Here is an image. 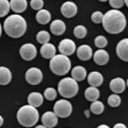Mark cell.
<instances>
[{"instance_id": "1", "label": "cell", "mask_w": 128, "mask_h": 128, "mask_svg": "<svg viewBox=\"0 0 128 128\" xmlns=\"http://www.w3.org/2000/svg\"><path fill=\"white\" fill-rule=\"evenodd\" d=\"M102 23L105 30L111 34H118L125 29L127 20L124 14L116 9L108 11L104 15Z\"/></svg>"}, {"instance_id": "2", "label": "cell", "mask_w": 128, "mask_h": 128, "mask_svg": "<svg viewBox=\"0 0 128 128\" xmlns=\"http://www.w3.org/2000/svg\"><path fill=\"white\" fill-rule=\"evenodd\" d=\"M27 27L26 19L18 14L8 16L5 20L4 25L6 33L14 38H20L23 36L26 31Z\"/></svg>"}, {"instance_id": "3", "label": "cell", "mask_w": 128, "mask_h": 128, "mask_svg": "<svg viewBox=\"0 0 128 128\" xmlns=\"http://www.w3.org/2000/svg\"><path fill=\"white\" fill-rule=\"evenodd\" d=\"M38 111L31 105H24L18 111L17 119L20 125L25 127H31L38 122Z\"/></svg>"}, {"instance_id": "4", "label": "cell", "mask_w": 128, "mask_h": 128, "mask_svg": "<svg viewBox=\"0 0 128 128\" xmlns=\"http://www.w3.org/2000/svg\"><path fill=\"white\" fill-rule=\"evenodd\" d=\"M50 68L53 72L58 76L67 74L71 69L72 63L68 56L63 54L55 55L50 61Z\"/></svg>"}, {"instance_id": "5", "label": "cell", "mask_w": 128, "mask_h": 128, "mask_svg": "<svg viewBox=\"0 0 128 128\" xmlns=\"http://www.w3.org/2000/svg\"><path fill=\"white\" fill-rule=\"evenodd\" d=\"M58 91L60 96L65 98L74 97L79 92V86L74 79L66 77L59 82Z\"/></svg>"}, {"instance_id": "6", "label": "cell", "mask_w": 128, "mask_h": 128, "mask_svg": "<svg viewBox=\"0 0 128 128\" xmlns=\"http://www.w3.org/2000/svg\"><path fill=\"white\" fill-rule=\"evenodd\" d=\"M72 112V106L70 102L65 99H60L56 102L54 106V112L58 117L67 118Z\"/></svg>"}, {"instance_id": "7", "label": "cell", "mask_w": 128, "mask_h": 128, "mask_svg": "<svg viewBox=\"0 0 128 128\" xmlns=\"http://www.w3.org/2000/svg\"><path fill=\"white\" fill-rule=\"evenodd\" d=\"M43 79V74L40 69L32 67L27 70L26 74V79L29 84L36 86L40 84Z\"/></svg>"}, {"instance_id": "8", "label": "cell", "mask_w": 128, "mask_h": 128, "mask_svg": "<svg viewBox=\"0 0 128 128\" xmlns=\"http://www.w3.org/2000/svg\"><path fill=\"white\" fill-rule=\"evenodd\" d=\"M19 52L23 60L26 61H31L36 57L38 51L34 45L31 43H26L21 47Z\"/></svg>"}, {"instance_id": "9", "label": "cell", "mask_w": 128, "mask_h": 128, "mask_svg": "<svg viewBox=\"0 0 128 128\" xmlns=\"http://www.w3.org/2000/svg\"><path fill=\"white\" fill-rule=\"evenodd\" d=\"M59 52L62 54L68 56L72 55L76 49L75 42L69 38H65L61 41L58 45Z\"/></svg>"}, {"instance_id": "10", "label": "cell", "mask_w": 128, "mask_h": 128, "mask_svg": "<svg viewBox=\"0 0 128 128\" xmlns=\"http://www.w3.org/2000/svg\"><path fill=\"white\" fill-rule=\"evenodd\" d=\"M60 11L65 18H70L75 16L77 14L78 7L74 2L68 1L63 4Z\"/></svg>"}, {"instance_id": "11", "label": "cell", "mask_w": 128, "mask_h": 128, "mask_svg": "<svg viewBox=\"0 0 128 128\" xmlns=\"http://www.w3.org/2000/svg\"><path fill=\"white\" fill-rule=\"evenodd\" d=\"M42 122L45 128H53L58 123V118L54 112L48 111L42 116Z\"/></svg>"}, {"instance_id": "12", "label": "cell", "mask_w": 128, "mask_h": 128, "mask_svg": "<svg viewBox=\"0 0 128 128\" xmlns=\"http://www.w3.org/2000/svg\"><path fill=\"white\" fill-rule=\"evenodd\" d=\"M128 40L127 38L123 39L118 44L116 53L118 56L123 61L127 62L128 60Z\"/></svg>"}, {"instance_id": "13", "label": "cell", "mask_w": 128, "mask_h": 128, "mask_svg": "<svg viewBox=\"0 0 128 128\" xmlns=\"http://www.w3.org/2000/svg\"><path fill=\"white\" fill-rule=\"evenodd\" d=\"M126 82L122 78L118 77L111 81L110 86L112 91L116 94L123 93L126 89Z\"/></svg>"}, {"instance_id": "14", "label": "cell", "mask_w": 128, "mask_h": 128, "mask_svg": "<svg viewBox=\"0 0 128 128\" xmlns=\"http://www.w3.org/2000/svg\"><path fill=\"white\" fill-rule=\"evenodd\" d=\"M78 58L82 61H88L93 56V50L88 45H82L78 48L77 50Z\"/></svg>"}, {"instance_id": "15", "label": "cell", "mask_w": 128, "mask_h": 128, "mask_svg": "<svg viewBox=\"0 0 128 128\" xmlns=\"http://www.w3.org/2000/svg\"><path fill=\"white\" fill-rule=\"evenodd\" d=\"M94 62L98 65L103 66L107 64L110 60L108 53L104 50H99L96 51L94 55Z\"/></svg>"}, {"instance_id": "16", "label": "cell", "mask_w": 128, "mask_h": 128, "mask_svg": "<svg viewBox=\"0 0 128 128\" xmlns=\"http://www.w3.org/2000/svg\"><path fill=\"white\" fill-rule=\"evenodd\" d=\"M50 29L53 35L61 36L64 34L66 29V26L64 22L60 19L53 21L50 26Z\"/></svg>"}, {"instance_id": "17", "label": "cell", "mask_w": 128, "mask_h": 128, "mask_svg": "<svg viewBox=\"0 0 128 128\" xmlns=\"http://www.w3.org/2000/svg\"><path fill=\"white\" fill-rule=\"evenodd\" d=\"M40 53L44 58L51 59L56 55V47L52 44L48 42L44 44L41 48Z\"/></svg>"}, {"instance_id": "18", "label": "cell", "mask_w": 128, "mask_h": 128, "mask_svg": "<svg viewBox=\"0 0 128 128\" xmlns=\"http://www.w3.org/2000/svg\"><path fill=\"white\" fill-rule=\"evenodd\" d=\"M104 82V77L99 72L94 71L91 72L88 76V82L91 86L96 88L101 86Z\"/></svg>"}, {"instance_id": "19", "label": "cell", "mask_w": 128, "mask_h": 128, "mask_svg": "<svg viewBox=\"0 0 128 128\" xmlns=\"http://www.w3.org/2000/svg\"><path fill=\"white\" fill-rule=\"evenodd\" d=\"M10 4L11 9L14 12L20 14L26 10L28 3L27 0H11Z\"/></svg>"}, {"instance_id": "20", "label": "cell", "mask_w": 128, "mask_h": 128, "mask_svg": "<svg viewBox=\"0 0 128 128\" xmlns=\"http://www.w3.org/2000/svg\"><path fill=\"white\" fill-rule=\"evenodd\" d=\"M12 79V72L9 69L4 66L0 67V85L8 84Z\"/></svg>"}, {"instance_id": "21", "label": "cell", "mask_w": 128, "mask_h": 128, "mask_svg": "<svg viewBox=\"0 0 128 128\" xmlns=\"http://www.w3.org/2000/svg\"><path fill=\"white\" fill-rule=\"evenodd\" d=\"M44 98L41 94L38 92H32L28 96L29 104L35 108H38L43 104Z\"/></svg>"}, {"instance_id": "22", "label": "cell", "mask_w": 128, "mask_h": 128, "mask_svg": "<svg viewBox=\"0 0 128 128\" xmlns=\"http://www.w3.org/2000/svg\"><path fill=\"white\" fill-rule=\"evenodd\" d=\"M72 76L76 81H84L87 76V71L82 66H76L72 71Z\"/></svg>"}, {"instance_id": "23", "label": "cell", "mask_w": 128, "mask_h": 128, "mask_svg": "<svg viewBox=\"0 0 128 128\" xmlns=\"http://www.w3.org/2000/svg\"><path fill=\"white\" fill-rule=\"evenodd\" d=\"M36 19L38 23L45 25L50 23L51 21L52 14L48 10L42 9L37 12Z\"/></svg>"}, {"instance_id": "24", "label": "cell", "mask_w": 128, "mask_h": 128, "mask_svg": "<svg viewBox=\"0 0 128 128\" xmlns=\"http://www.w3.org/2000/svg\"><path fill=\"white\" fill-rule=\"evenodd\" d=\"M86 98L88 101L94 102L98 100L100 97V91L97 88L91 86L88 88L84 93Z\"/></svg>"}, {"instance_id": "25", "label": "cell", "mask_w": 128, "mask_h": 128, "mask_svg": "<svg viewBox=\"0 0 128 128\" xmlns=\"http://www.w3.org/2000/svg\"><path fill=\"white\" fill-rule=\"evenodd\" d=\"M91 105V110L96 115H100L103 113L105 110V106L104 104L98 100H96L92 102Z\"/></svg>"}, {"instance_id": "26", "label": "cell", "mask_w": 128, "mask_h": 128, "mask_svg": "<svg viewBox=\"0 0 128 128\" xmlns=\"http://www.w3.org/2000/svg\"><path fill=\"white\" fill-rule=\"evenodd\" d=\"M11 7L8 0H0V18L6 16L10 12Z\"/></svg>"}, {"instance_id": "27", "label": "cell", "mask_w": 128, "mask_h": 128, "mask_svg": "<svg viewBox=\"0 0 128 128\" xmlns=\"http://www.w3.org/2000/svg\"><path fill=\"white\" fill-rule=\"evenodd\" d=\"M36 40L38 43L44 44L48 43L50 40V33L45 30H42L37 34Z\"/></svg>"}, {"instance_id": "28", "label": "cell", "mask_w": 128, "mask_h": 128, "mask_svg": "<svg viewBox=\"0 0 128 128\" xmlns=\"http://www.w3.org/2000/svg\"><path fill=\"white\" fill-rule=\"evenodd\" d=\"M74 35L76 37L79 39L84 38L88 34L87 28L82 25L76 26L74 31Z\"/></svg>"}, {"instance_id": "29", "label": "cell", "mask_w": 128, "mask_h": 128, "mask_svg": "<svg viewBox=\"0 0 128 128\" xmlns=\"http://www.w3.org/2000/svg\"><path fill=\"white\" fill-rule=\"evenodd\" d=\"M122 99L120 97L116 94H113L110 95L108 99V103L111 107L116 108L120 106L121 104Z\"/></svg>"}, {"instance_id": "30", "label": "cell", "mask_w": 128, "mask_h": 128, "mask_svg": "<svg viewBox=\"0 0 128 128\" xmlns=\"http://www.w3.org/2000/svg\"><path fill=\"white\" fill-rule=\"evenodd\" d=\"M45 98L49 101H53L56 98L57 96V93L56 90L52 88H47L44 91Z\"/></svg>"}, {"instance_id": "31", "label": "cell", "mask_w": 128, "mask_h": 128, "mask_svg": "<svg viewBox=\"0 0 128 128\" xmlns=\"http://www.w3.org/2000/svg\"><path fill=\"white\" fill-rule=\"evenodd\" d=\"M94 43L98 48H103L107 46L108 41L106 38L104 36L100 35L96 38Z\"/></svg>"}, {"instance_id": "32", "label": "cell", "mask_w": 128, "mask_h": 128, "mask_svg": "<svg viewBox=\"0 0 128 128\" xmlns=\"http://www.w3.org/2000/svg\"><path fill=\"white\" fill-rule=\"evenodd\" d=\"M104 14L100 11H96L92 14L91 19L94 23L96 24L102 23Z\"/></svg>"}, {"instance_id": "33", "label": "cell", "mask_w": 128, "mask_h": 128, "mask_svg": "<svg viewBox=\"0 0 128 128\" xmlns=\"http://www.w3.org/2000/svg\"><path fill=\"white\" fill-rule=\"evenodd\" d=\"M44 6L43 0H31L30 2V6L34 10L39 11L43 8Z\"/></svg>"}, {"instance_id": "34", "label": "cell", "mask_w": 128, "mask_h": 128, "mask_svg": "<svg viewBox=\"0 0 128 128\" xmlns=\"http://www.w3.org/2000/svg\"><path fill=\"white\" fill-rule=\"evenodd\" d=\"M110 6L114 9L122 8L124 6V0H109Z\"/></svg>"}, {"instance_id": "35", "label": "cell", "mask_w": 128, "mask_h": 128, "mask_svg": "<svg viewBox=\"0 0 128 128\" xmlns=\"http://www.w3.org/2000/svg\"><path fill=\"white\" fill-rule=\"evenodd\" d=\"M114 128H126V126L122 123H118L115 125V126H114Z\"/></svg>"}, {"instance_id": "36", "label": "cell", "mask_w": 128, "mask_h": 128, "mask_svg": "<svg viewBox=\"0 0 128 128\" xmlns=\"http://www.w3.org/2000/svg\"><path fill=\"white\" fill-rule=\"evenodd\" d=\"M4 118L1 115H0V127L2 126V125L4 124Z\"/></svg>"}, {"instance_id": "37", "label": "cell", "mask_w": 128, "mask_h": 128, "mask_svg": "<svg viewBox=\"0 0 128 128\" xmlns=\"http://www.w3.org/2000/svg\"><path fill=\"white\" fill-rule=\"evenodd\" d=\"M98 128H109V127H108V126H106V125L103 124V125H101L99 126V127H98Z\"/></svg>"}, {"instance_id": "38", "label": "cell", "mask_w": 128, "mask_h": 128, "mask_svg": "<svg viewBox=\"0 0 128 128\" xmlns=\"http://www.w3.org/2000/svg\"><path fill=\"white\" fill-rule=\"evenodd\" d=\"M2 34V27L1 24L0 23V38L1 37Z\"/></svg>"}, {"instance_id": "39", "label": "cell", "mask_w": 128, "mask_h": 128, "mask_svg": "<svg viewBox=\"0 0 128 128\" xmlns=\"http://www.w3.org/2000/svg\"><path fill=\"white\" fill-rule=\"evenodd\" d=\"M36 128H45V127L43 125H39V126H36Z\"/></svg>"}, {"instance_id": "40", "label": "cell", "mask_w": 128, "mask_h": 128, "mask_svg": "<svg viewBox=\"0 0 128 128\" xmlns=\"http://www.w3.org/2000/svg\"><path fill=\"white\" fill-rule=\"evenodd\" d=\"M124 0L125 4H126L127 6H128V0Z\"/></svg>"}, {"instance_id": "41", "label": "cell", "mask_w": 128, "mask_h": 128, "mask_svg": "<svg viewBox=\"0 0 128 128\" xmlns=\"http://www.w3.org/2000/svg\"><path fill=\"white\" fill-rule=\"evenodd\" d=\"M100 2H107V1H108V0H99Z\"/></svg>"}]
</instances>
